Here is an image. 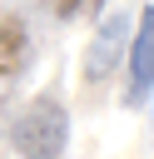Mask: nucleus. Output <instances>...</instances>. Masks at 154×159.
I'll list each match as a JSON object with an SVG mask.
<instances>
[{
    "instance_id": "1",
    "label": "nucleus",
    "mask_w": 154,
    "mask_h": 159,
    "mask_svg": "<svg viewBox=\"0 0 154 159\" xmlns=\"http://www.w3.org/2000/svg\"><path fill=\"white\" fill-rule=\"evenodd\" d=\"M10 144H15L20 159H60L65 144H70V114H65V104L50 99V94L30 99L15 114V124H10Z\"/></svg>"
},
{
    "instance_id": "2",
    "label": "nucleus",
    "mask_w": 154,
    "mask_h": 159,
    "mask_svg": "<svg viewBox=\"0 0 154 159\" xmlns=\"http://www.w3.org/2000/svg\"><path fill=\"white\" fill-rule=\"evenodd\" d=\"M124 55H129L124 104H129V109H144V104H149V94H154V5L139 15V25H134V45H129Z\"/></svg>"
},
{
    "instance_id": "3",
    "label": "nucleus",
    "mask_w": 154,
    "mask_h": 159,
    "mask_svg": "<svg viewBox=\"0 0 154 159\" xmlns=\"http://www.w3.org/2000/svg\"><path fill=\"white\" fill-rule=\"evenodd\" d=\"M124 50H129V15H109V20L94 30V40H89L84 80H89V84H94V80H104V75L124 60Z\"/></svg>"
},
{
    "instance_id": "4",
    "label": "nucleus",
    "mask_w": 154,
    "mask_h": 159,
    "mask_svg": "<svg viewBox=\"0 0 154 159\" xmlns=\"http://www.w3.org/2000/svg\"><path fill=\"white\" fill-rule=\"evenodd\" d=\"M25 60H30V30H25V20L5 15L0 20V84L15 80L25 70Z\"/></svg>"
},
{
    "instance_id": "5",
    "label": "nucleus",
    "mask_w": 154,
    "mask_h": 159,
    "mask_svg": "<svg viewBox=\"0 0 154 159\" xmlns=\"http://www.w3.org/2000/svg\"><path fill=\"white\" fill-rule=\"evenodd\" d=\"M50 5H55V10L65 15V20H79V15H94V10L104 5V0H50Z\"/></svg>"
}]
</instances>
